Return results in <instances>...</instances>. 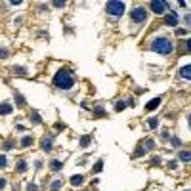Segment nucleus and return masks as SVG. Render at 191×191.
Wrapping results in <instances>:
<instances>
[{
  "mask_svg": "<svg viewBox=\"0 0 191 191\" xmlns=\"http://www.w3.org/2000/svg\"><path fill=\"white\" fill-rule=\"evenodd\" d=\"M185 23H187V25H191V15H185Z\"/></svg>",
  "mask_w": 191,
  "mask_h": 191,
  "instance_id": "28",
  "label": "nucleus"
},
{
  "mask_svg": "<svg viewBox=\"0 0 191 191\" xmlns=\"http://www.w3.org/2000/svg\"><path fill=\"white\" fill-rule=\"evenodd\" d=\"M27 191H37V185H34V184H29V187H27Z\"/></svg>",
  "mask_w": 191,
  "mask_h": 191,
  "instance_id": "24",
  "label": "nucleus"
},
{
  "mask_svg": "<svg viewBox=\"0 0 191 191\" xmlns=\"http://www.w3.org/2000/svg\"><path fill=\"white\" fill-rule=\"evenodd\" d=\"M151 50L153 52H157V54H163V55H168V54H172L174 52V42L170 38H155L153 42H151Z\"/></svg>",
  "mask_w": 191,
  "mask_h": 191,
  "instance_id": "2",
  "label": "nucleus"
},
{
  "mask_svg": "<svg viewBox=\"0 0 191 191\" xmlns=\"http://www.w3.org/2000/svg\"><path fill=\"white\" fill-rule=\"evenodd\" d=\"M187 50H189V52H191V38H189V40H187Z\"/></svg>",
  "mask_w": 191,
  "mask_h": 191,
  "instance_id": "29",
  "label": "nucleus"
},
{
  "mask_svg": "<svg viewBox=\"0 0 191 191\" xmlns=\"http://www.w3.org/2000/svg\"><path fill=\"white\" fill-rule=\"evenodd\" d=\"M0 166H6V157L4 155H0Z\"/></svg>",
  "mask_w": 191,
  "mask_h": 191,
  "instance_id": "22",
  "label": "nucleus"
},
{
  "mask_svg": "<svg viewBox=\"0 0 191 191\" xmlns=\"http://www.w3.org/2000/svg\"><path fill=\"white\" fill-rule=\"evenodd\" d=\"M31 143H33V140H31V138H29V136H25V138H23V140H21V145H23V147H29V145H31Z\"/></svg>",
  "mask_w": 191,
  "mask_h": 191,
  "instance_id": "15",
  "label": "nucleus"
},
{
  "mask_svg": "<svg viewBox=\"0 0 191 191\" xmlns=\"http://www.w3.org/2000/svg\"><path fill=\"white\" fill-rule=\"evenodd\" d=\"M105 10H107L109 15H122L124 10H126V4L124 2H107Z\"/></svg>",
  "mask_w": 191,
  "mask_h": 191,
  "instance_id": "3",
  "label": "nucleus"
},
{
  "mask_svg": "<svg viewBox=\"0 0 191 191\" xmlns=\"http://www.w3.org/2000/svg\"><path fill=\"white\" fill-rule=\"evenodd\" d=\"M159 105H161V97H155V100H151V101L145 105V109H147V111H153V109H157Z\"/></svg>",
  "mask_w": 191,
  "mask_h": 191,
  "instance_id": "8",
  "label": "nucleus"
},
{
  "mask_svg": "<svg viewBox=\"0 0 191 191\" xmlns=\"http://www.w3.org/2000/svg\"><path fill=\"white\" fill-rule=\"evenodd\" d=\"M180 75H182L184 79H187V80H191V63H189V65H184L182 69H180Z\"/></svg>",
  "mask_w": 191,
  "mask_h": 191,
  "instance_id": "7",
  "label": "nucleus"
},
{
  "mask_svg": "<svg viewBox=\"0 0 191 191\" xmlns=\"http://www.w3.org/2000/svg\"><path fill=\"white\" fill-rule=\"evenodd\" d=\"M33 121H34V122H37V124H38V122H40V117H38V115H33Z\"/></svg>",
  "mask_w": 191,
  "mask_h": 191,
  "instance_id": "27",
  "label": "nucleus"
},
{
  "mask_svg": "<svg viewBox=\"0 0 191 191\" xmlns=\"http://www.w3.org/2000/svg\"><path fill=\"white\" fill-rule=\"evenodd\" d=\"M178 13L176 12H168V15H166V25H170V27H176L178 25Z\"/></svg>",
  "mask_w": 191,
  "mask_h": 191,
  "instance_id": "6",
  "label": "nucleus"
},
{
  "mask_svg": "<svg viewBox=\"0 0 191 191\" xmlns=\"http://www.w3.org/2000/svg\"><path fill=\"white\" fill-rule=\"evenodd\" d=\"M59 187H61V180H55V182H52V185H50L52 191H58Z\"/></svg>",
  "mask_w": 191,
  "mask_h": 191,
  "instance_id": "14",
  "label": "nucleus"
},
{
  "mask_svg": "<svg viewBox=\"0 0 191 191\" xmlns=\"http://www.w3.org/2000/svg\"><path fill=\"white\" fill-rule=\"evenodd\" d=\"M6 187V178H0V189Z\"/></svg>",
  "mask_w": 191,
  "mask_h": 191,
  "instance_id": "23",
  "label": "nucleus"
},
{
  "mask_svg": "<svg viewBox=\"0 0 191 191\" xmlns=\"http://www.w3.org/2000/svg\"><path fill=\"white\" fill-rule=\"evenodd\" d=\"M17 170H19V172H25V170H27V163L19 161V163H17Z\"/></svg>",
  "mask_w": 191,
  "mask_h": 191,
  "instance_id": "16",
  "label": "nucleus"
},
{
  "mask_svg": "<svg viewBox=\"0 0 191 191\" xmlns=\"http://www.w3.org/2000/svg\"><path fill=\"white\" fill-rule=\"evenodd\" d=\"M82 182H84V178H82L80 174H79V176H73V178H71V184H73V185H82Z\"/></svg>",
  "mask_w": 191,
  "mask_h": 191,
  "instance_id": "12",
  "label": "nucleus"
},
{
  "mask_svg": "<svg viewBox=\"0 0 191 191\" xmlns=\"http://www.w3.org/2000/svg\"><path fill=\"white\" fill-rule=\"evenodd\" d=\"M151 10L155 13H164L166 12V2H161V0H155V2H151Z\"/></svg>",
  "mask_w": 191,
  "mask_h": 191,
  "instance_id": "5",
  "label": "nucleus"
},
{
  "mask_svg": "<svg viewBox=\"0 0 191 191\" xmlns=\"http://www.w3.org/2000/svg\"><path fill=\"white\" fill-rule=\"evenodd\" d=\"M153 147H155V142H153V140H145L142 149H143V151H149V149H153Z\"/></svg>",
  "mask_w": 191,
  "mask_h": 191,
  "instance_id": "11",
  "label": "nucleus"
},
{
  "mask_svg": "<svg viewBox=\"0 0 191 191\" xmlns=\"http://www.w3.org/2000/svg\"><path fill=\"white\" fill-rule=\"evenodd\" d=\"M147 124H149V128H157L159 126V121H157V118H149Z\"/></svg>",
  "mask_w": 191,
  "mask_h": 191,
  "instance_id": "17",
  "label": "nucleus"
},
{
  "mask_svg": "<svg viewBox=\"0 0 191 191\" xmlns=\"http://www.w3.org/2000/svg\"><path fill=\"white\" fill-rule=\"evenodd\" d=\"M54 84L58 86V88H61V90H69V88H73L75 79H73V75H71L69 71L61 69V71H58L55 76H54Z\"/></svg>",
  "mask_w": 191,
  "mask_h": 191,
  "instance_id": "1",
  "label": "nucleus"
},
{
  "mask_svg": "<svg viewBox=\"0 0 191 191\" xmlns=\"http://www.w3.org/2000/svg\"><path fill=\"white\" fill-rule=\"evenodd\" d=\"M12 109H13V107L10 105V103H2V105H0V115H10Z\"/></svg>",
  "mask_w": 191,
  "mask_h": 191,
  "instance_id": "9",
  "label": "nucleus"
},
{
  "mask_svg": "<svg viewBox=\"0 0 191 191\" xmlns=\"http://www.w3.org/2000/svg\"><path fill=\"white\" fill-rule=\"evenodd\" d=\"M13 71H17L19 75H25V69H23V67H17V69H13Z\"/></svg>",
  "mask_w": 191,
  "mask_h": 191,
  "instance_id": "25",
  "label": "nucleus"
},
{
  "mask_svg": "<svg viewBox=\"0 0 191 191\" xmlns=\"http://www.w3.org/2000/svg\"><path fill=\"white\" fill-rule=\"evenodd\" d=\"M61 168V163L59 161H52V170H59Z\"/></svg>",
  "mask_w": 191,
  "mask_h": 191,
  "instance_id": "19",
  "label": "nucleus"
},
{
  "mask_svg": "<svg viewBox=\"0 0 191 191\" xmlns=\"http://www.w3.org/2000/svg\"><path fill=\"white\" fill-rule=\"evenodd\" d=\"M187 121H189V126H191V115H189V118H187Z\"/></svg>",
  "mask_w": 191,
  "mask_h": 191,
  "instance_id": "30",
  "label": "nucleus"
},
{
  "mask_svg": "<svg viewBox=\"0 0 191 191\" xmlns=\"http://www.w3.org/2000/svg\"><path fill=\"white\" fill-rule=\"evenodd\" d=\"M130 15H132V21L134 23H143V21H145V17H147V12H145V8L136 6L130 12Z\"/></svg>",
  "mask_w": 191,
  "mask_h": 191,
  "instance_id": "4",
  "label": "nucleus"
},
{
  "mask_svg": "<svg viewBox=\"0 0 191 191\" xmlns=\"http://www.w3.org/2000/svg\"><path fill=\"white\" fill-rule=\"evenodd\" d=\"M124 107H126V103H124V101H118L117 105H115V109H117V111H121V109H124Z\"/></svg>",
  "mask_w": 191,
  "mask_h": 191,
  "instance_id": "20",
  "label": "nucleus"
},
{
  "mask_svg": "<svg viewBox=\"0 0 191 191\" xmlns=\"http://www.w3.org/2000/svg\"><path fill=\"white\" fill-rule=\"evenodd\" d=\"M189 159H191V153H189V151H182V153H180V161L187 163Z\"/></svg>",
  "mask_w": 191,
  "mask_h": 191,
  "instance_id": "13",
  "label": "nucleus"
},
{
  "mask_svg": "<svg viewBox=\"0 0 191 191\" xmlns=\"http://www.w3.org/2000/svg\"><path fill=\"white\" fill-rule=\"evenodd\" d=\"M88 143H90V136H84V138L80 140V145H82V147H86Z\"/></svg>",
  "mask_w": 191,
  "mask_h": 191,
  "instance_id": "18",
  "label": "nucleus"
},
{
  "mask_svg": "<svg viewBox=\"0 0 191 191\" xmlns=\"http://www.w3.org/2000/svg\"><path fill=\"white\" fill-rule=\"evenodd\" d=\"M168 166H170V168H176L178 164H176V161H170V163H168Z\"/></svg>",
  "mask_w": 191,
  "mask_h": 191,
  "instance_id": "26",
  "label": "nucleus"
},
{
  "mask_svg": "<svg viewBox=\"0 0 191 191\" xmlns=\"http://www.w3.org/2000/svg\"><path fill=\"white\" fill-rule=\"evenodd\" d=\"M52 142H54L52 138H44V140H42V149H44V151H50V149H52Z\"/></svg>",
  "mask_w": 191,
  "mask_h": 191,
  "instance_id": "10",
  "label": "nucleus"
},
{
  "mask_svg": "<svg viewBox=\"0 0 191 191\" xmlns=\"http://www.w3.org/2000/svg\"><path fill=\"white\" fill-rule=\"evenodd\" d=\"M101 168H103V163H101V161H97V163H96V166H94V170H96V172H101Z\"/></svg>",
  "mask_w": 191,
  "mask_h": 191,
  "instance_id": "21",
  "label": "nucleus"
}]
</instances>
